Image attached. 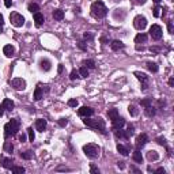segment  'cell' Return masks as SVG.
Here are the masks:
<instances>
[{
  "label": "cell",
  "mask_w": 174,
  "mask_h": 174,
  "mask_svg": "<svg viewBox=\"0 0 174 174\" xmlns=\"http://www.w3.org/2000/svg\"><path fill=\"white\" fill-rule=\"evenodd\" d=\"M91 15L95 19H102L107 15V8L102 0H97L91 4Z\"/></svg>",
  "instance_id": "obj_1"
},
{
  "label": "cell",
  "mask_w": 174,
  "mask_h": 174,
  "mask_svg": "<svg viewBox=\"0 0 174 174\" xmlns=\"http://www.w3.org/2000/svg\"><path fill=\"white\" fill-rule=\"evenodd\" d=\"M19 125H21V122H19L18 118H11L4 125V138L8 139L10 136H15L19 131Z\"/></svg>",
  "instance_id": "obj_2"
},
{
  "label": "cell",
  "mask_w": 174,
  "mask_h": 174,
  "mask_svg": "<svg viewBox=\"0 0 174 174\" xmlns=\"http://www.w3.org/2000/svg\"><path fill=\"white\" fill-rule=\"evenodd\" d=\"M83 122H85V125L90 127V128H93V129H98V131H101V132H103V133H105L106 124H105V120H102L101 117H98V118H94V120H91V118H89V117H86L85 120H83Z\"/></svg>",
  "instance_id": "obj_3"
},
{
  "label": "cell",
  "mask_w": 174,
  "mask_h": 174,
  "mask_svg": "<svg viewBox=\"0 0 174 174\" xmlns=\"http://www.w3.org/2000/svg\"><path fill=\"white\" fill-rule=\"evenodd\" d=\"M83 152L85 155L90 159H97L99 156V152H101V148L97 144H93V143H89V144H85L83 146Z\"/></svg>",
  "instance_id": "obj_4"
},
{
  "label": "cell",
  "mask_w": 174,
  "mask_h": 174,
  "mask_svg": "<svg viewBox=\"0 0 174 174\" xmlns=\"http://www.w3.org/2000/svg\"><path fill=\"white\" fill-rule=\"evenodd\" d=\"M10 21L15 27H22L25 25V18L22 17V14L19 12H11L10 14Z\"/></svg>",
  "instance_id": "obj_5"
},
{
  "label": "cell",
  "mask_w": 174,
  "mask_h": 174,
  "mask_svg": "<svg viewBox=\"0 0 174 174\" xmlns=\"http://www.w3.org/2000/svg\"><path fill=\"white\" fill-rule=\"evenodd\" d=\"M150 36H151L152 40L159 41L162 38V36H163V33H162V27L159 26V25H152V26L150 27Z\"/></svg>",
  "instance_id": "obj_6"
},
{
  "label": "cell",
  "mask_w": 174,
  "mask_h": 174,
  "mask_svg": "<svg viewBox=\"0 0 174 174\" xmlns=\"http://www.w3.org/2000/svg\"><path fill=\"white\" fill-rule=\"evenodd\" d=\"M133 26L138 29V30H144L147 27V18L143 17V15H138L136 18L133 19Z\"/></svg>",
  "instance_id": "obj_7"
},
{
  "label": "cell",
  "mask_w": 174,
  "mask_h": 174,
  "mask_svg": "<svg viewBox=\"0 0 174 174\" xmlns=\"http://www.w3.org/2000/svg\"><path fill=\"white\" fill-rule=\"evenodd\" d=\"M11 86L15 90H25L26 89V80L22 79V78H15V79L11 80Z\"/></svg>",
  "instance_id": "obj_8"
},
{
  "label": "cell",
  "mask_w": 174,
  "mask_h": 174,
  "mask_svg": "<svg viewBox=\"0 0 174 174\" xmlns=\"http://www.w3.org/2000/svg\"><path fill=\"white\" fill-rule=\"evenodd\" d=\"M147 143H148V136H147L146 133L139 135L138 138H136V148H138V150L143 148Z\"/></svg>",
  "instance_id": "obj_9"
},
{
  "label": "cell",
  "mask_w": 174,
  "mask_h": 174,
  "mask_svg": "<svg viewBox=\"0 0 174 174\" xmlns=\"http://www.w3.org/2000/svg\"><path fill=\"white\" fill-rule=\"evenodd\" d=\"M78 114L80 117H91L94 114V109L90 106H82L79 110H78Z\"/></svg>",
  "instance_id": "obj_10"
},
{
  "label": "cell",
  "mask_w": 174,
  "mask_h": 174,
  "mask_svg": "<svg viewBox=\"0 0 174 174\" xmlns=\"http://www.w3.org/2000/svg\"><path fill=\"white\" fill-rule=\"evenodd\" d=\"M0 163H1V166L4 167V169H12V158H4V156H0Z\"/></svg>",
  "instance_id": "obj_11"
},
{
  "label": "cell",
  "mask_w": 174,
  "mask_h": 174,
  "mask_svg": "<svg viewBox=\"0 0 174 174\" xmlns=\"http://www.w3.org/2000/svg\"><path fill=\"white\" fill-rule=\"evenodd\" d=\"M112 124H113V129L116 131V129H121L122 127L125 125V120L122 118V117H117V118H114V120L112 121Z\"/></svg>",
  "instance_id": "obj_12"
},
{
  "label": "cell",
  "mask_w": 174,
  "mask_h": 174,
  "mask_svg": "<svg viewBox=\"0 0 174 174\" xmlns=\"http://www.w3.org/2000/svg\"><path fill=\"white\" fill-rule=\"evenodd\" d=\"M40 68L45 72L50 71V68H52V63H50L48 58H41L40 60Z\"/></svg>",
  "instance_id": "obj_13"
},
{
  "label": "cell",
  "mask_w": 174,
  "mask_h": 174,
  "mask_svg": "<svg viewBox=\"0 0 174 174\" xmlns=\"http://www.w3.org/2000/svg\"><path fill=\"white\" fill-rule=\"evenodd\" d=\"M36 129L38 131V132H44V131L46 129V120L38 118V120L36 121Z\"/></svg>",
  "instance_id": "obj_14"
},
{
  "label": "cell",
  "mask_w": 174,
  "mask_h": 174,
  "mask_svg": "<svg viewBox=\"0 0 174 174\" xmlns=\"http://www.w3.org/2000/svg\"><path fill=\"white\" fill-rule=\"evenodd\" d=\"M34 22H36V26H37V27L42 26V23L45 22L44 14H41L40 11H38V12H36V14H34Z\"/></svg>",
  "instance_id": "obj_15"
},
{
  "label": "cell",
  "mask_w": 174,
  "mask_h": 174,
  "mask_svg": "<svg viewBox=\"0 0 174 174\" xmlns=\"http://www.w3.org/2000/svg\"><path fill=\"white\" fill-rule=\"evenodd\" d=\"M3 53L6 54V57H12L14 53H15V48H14L12 45H4Z\"/></svg>",
  "instance_id": "obj_16"
},
{
  "label": "cell",
  "mask_w": 174,
  "mask_h": 174,
  "mask_svg": "<svg viewBox=\"0 0 174 174\" xmlns=\"http://www.w3.org/2000/svg\"><path fill=\"white\" fill-rule=\"evenodd\" d=\"M114 133H116V138L124 139V140H128V139L131 138L127 131H122V128H121V129H116V132H114Z\"/></svg>",
  "instance_id": "obj_17"
},
{
  "label": "cell",
  "mask_w": 174,
  "mask_h": 174,
  "mask_svg": "<svg viewBox=\"0 0 174 174\" xmlns=\"http://www.w3.org/2000/svg\"><path fill=\"white\" fill-rule=\"evenodd\" d=\"M1 105H3V107H4V110H10V112H11L14 107H15V103H14L11 99H8V98H6Z\"/></svg>",
  "instance_id": "obj_18"
},
{
  "label": "cell",
  "mask_w": 174,
  "mask_h": 174,
  "mask_svg": "<svg viewBox=\"0 0 174 174\" xmlns=\"http://www.w3.org/2000/svg\"><path fill=\"white\" fill-rule=\"evenodd\" d=\"M147 34H144V33H139L138 36L135 37V42L136 44H144V42H147Z\"/></svg>",
  "instance_id": "obj_19"
},
{
  "label": "cell",
  "mask_w": 174,
  "mask_h": 174,
  "mask_svg": "<svg viewBox=\"0 0 174 174\" xmlns=\"http://www.w3.org/2000/svg\"><path fill=\"white\" fill-rule=\"evenodd\" d=\"M124 46H125L124 42H122V41H118V40L113 41L112 44H110V48H112L113 50H120V49H122Z\"/></svg>",
  "instance_id": "obj_20"
},
{
  "label": "cell",
  "mask_w": 174,
  "mask_h": 174,
  "mask_svg": "<svg viewBox=\"0 0 174 174\" xmlns=\"http://www.w3.org/2000/svg\"><path fill=\"white\" fill-rule=\"evenodd\" d=\"M147 159L148 161H158L159 159V154L155 151V150H150L147 152Z\"/></svg>",
  "instance_id": "obj_21"
},
{
  "label": "cell",
  "mask_w": 174,
  "mask_h": 174,
  "mask_svg": "<svg viewBox=\"0 0 174 174\" xmlns=\"http://www.w3.org/2000/svg\"><path fill=\"white\" fill-rule=\"evenodd\" d=\"M133 161L135 162H138V163H143V155H142V152H140V150H135L133 151Z\"/></svg>",
  "instance_id": "obj_22"
},
{
  "label": "cell",
  "mask_w": 174,
  "mask_h": 174,
  "mask_svg": "<svg viewBox=\"0 0 174 174\" xmlns=\"http://www.w3.org/2000/svg\"><path fill=\"white\" fill-rule=\"evenodd\" d=\"M107 117H109V120H110V121H113L114 118H117V117H118V110H117L116 107L109 109V110H107Z\"/></svg>",
  "instance_id": "obj_23"
},
{
  "label": "cell",
  "mask_w": 174,
  "mask_h": 174,
  "mask_svg": "<svg viewBox=\"0 0 174 174\" xmlns=\"http://www.w3.org/2000/svg\"><path fill=\"white\" fill-rule=\"evenodd\" d=\"M133 75L136 76V78H138V79L142 82V83H144V82L148 80V76L146 75V74H143V72H138V71H136V72H133Z\"/></svg>",
  "instance_id": "obj_24"
},
{
  "label": "cell",
  "mask_w": 174,
  "mask_h": 174,
  "mask_svg": "<svg viewBox=\"0 0 174 174\" xmlns=\"http://www.w3.org/2000/svg\"><path fill=\"white\" fill-rule=\"evenodd\" d=\"M146 65H147V68L152 72V74H156V72H158V69H159V68H158V64H156V63L147 61V64H146Z\"/></svg>",
  "instance_id": "obj_25"
},
{
  "label": "cell",
  "mask_w": 174,
  "mask_h": 174,
  "mask_svg": "<svg viewBox=\"0 0 174 174\" xmlns=\"http://www.w3.org/2000/svg\"><path fill=\"white\" fill-rule=\"evenodd\" d=\"M52 15H53L54 21H63V18H64V12H63L61 10H54Z\"/></svg>",
  "instance_id": "obj_26"
},
{
  "label": "cell",
  "mask_w": 174,
  "mask_h": 174,
  "mask_svg": "<svg viewBox=\"0 0 174 174\" xmlns=\"http://www.w3.org/2000/svg\"><path fill=\"white\" fill-rule=\"evenodd\" d=\"M117 151L120 152L122 156H128V154H129L128 148L125 147V146H122V144H117Z\"/></svg>",
  "instance_id": "obj_27"
},
{
  "label": "cell",
  "mask_w": 174,
  "mask_h": 174,
  "mask_svg": "<svg viewBox=\"0 0 174 174\" xmlns=\"http://www.w3.org/2000/svg\"><path fill=\"white\" fill-rule=\"evenodd\" d=\"M33 98L36 99V101H40L41 98H42V89H41L40 86H37L36 90H34V97Z\"/></svg>",
  "instance_id": "obj_28"
},
{
  "label": "cell",
  "mask_w": 174,
  "mask_h": 174,
  "mask_svg": "<svg viewBox=\"0 0 174 174\" xmlns=\"http://www.w3.org/2000/svg\"><path fill=\"white\" fill-rule=\"evenodd\" d=\"M128 112H129V114L132 117H136L139 114V109L135 106V105H129V106H128Z\"/></svg>",
  "instance_id": "obj_29"
},
{
  "label": "cell",
  "mask_w": 174,
  "mask_h": 174,
  "mask_svg": "<svg viewBox=\"0 0 174 174\" xmlns=\"http://www.w3.org/2000/svg\"><path fill=\"white\" fill-rule=\"evenodd\" d=\"M27 10H29L31 14H36V12H38V11H40V6L37 4V3H31V4H29Z\"/></svg>",
  "instance_id": "obj_30"
},
{
  "label": "cell",
  "mask_w": 174,
  "mask_h": 174,
  "mask_svg": "<svg viewBox=\"0 0 174 174\" xmlns=\"http://www.w3.org/2000/svg\"><path fill=\"white\" fill-rule=\"evenodd\" d=\"M155 113H156V109L154 106H148V107H146V114H147L148 117H154L155 116Z\"/></svg>",
  "instance_id": "obj_31"
},
{
  "label": "cell",
  "mask_w": 174,
  "mask_h": 174,
  "mask_svg": "<svg viewBox=\"0 0 174 174\" xmlns=\"http://www.w3.org/2000/svg\"><path fill=\"white\" fill-rule=\"evenodd\" d=\"M12 173L14 174H23L25 173V167H22V166H12Z\"/></svg>",
  "instance_id": "obj_32"
},
{
  "label": "cell",
  "mask_w": 174,
  "mask_h": 174,
  "mask_svg": "<svg viewBox=\"0 0 174 174\" xmlns=\"http://www.w3.org/2000/svg\"><path fill=\"white\" fill-rule=\"evenodd\" d=\"M79 75H80V78H87V76H89V68L87 67H80V69H79Z\"/></svg>",
  "instance_id": "obj_33"
},
{
  "label": "cell",
  "mask_w": 174,
  "mask_h": 174,
  "mask_svg": "<svg viewBox=\"0 0 174 174\" xmlns=\"http://www.w3.org/2000/svg\"><path fill=\"white\" fill-rule=\"evenodd\" d=\"M140 105H142L143 107H148V106H151V105H152V99H151V98L142 99V101H140Z\"/></svg>",
  "instance_id": "obj_34"
},
{
  "label": "cell",
  "mask_w": 174,
  "mask_h": 174,
  "mask_svg": "<svg viewBox=\"0 0 174 174\" xmlns=\"http://www.w3.org/2000/svg\"><path fill=\"white\" fill-rule=\"evenodd\" d=\"M85 67L90 68V69H94L95 68V63H94V60H85Z\"/></svg>",
  "instance_id": "obj_35"
},
{
  "label": "cell",
  "mask_w": 174,
  "mask_h": 174,
  "mask_svg": "<svg viewBox=\"0 0 174 174\" xmlns=\"http://www.w3.org/2000/svg\"><path fill=\"white\" fill-rule=\"evenodd\" d=\"M27 135H29V140H30V142H34L36 135H34V131H33V128H27Z\"/></svg>",
  "instance_id": "obj_36"
},
{
  "label": "cell",
  "mask_w": 174,
  "mask_h": 174,
  "mask_svg": "<svg viewBox=\"0 0 174 174\" xmlns=\"http://www.w3.org/2000/svg\"><path fill=\"white\" fill-rule=\"evenodd\" d=\"M21 158H22V159H26V161H29V159L31 158V151L21 152Z\"/></svg>",
  "instance_id": "obj_37"
},
{
  "label": "cell",
  "mask_w": 174,
  "mask_h": 174,
  "mask_svg": "<svg viewBox=\"0 0 174 174\" xmlns=\"http://www.w3.org/2000/svg\"><path fill=\"white\" fill-rule=\"evenodd\" d=\"M78 78H80V76H79V71H76V69H72L71 75H69V79H71V80H75V79H78Z\"/></svg>",
  "instance_id": "obj_38"
},
{
  "label": "cell",
  "mask_w": 174,
  "mask_h": 174,
  "mask_svg": "<svg viewBox=\"0 0 174 174\" xmlns=\"http://www.w3.org/2000/svg\"><path fill=\"white\" fill-rule=\"evenodd\" d=\"M83 38H85L86 41H93L94 40V34L93 33H90V31H87V33L83 34Z\"/></svg>",
  "instance_id": "obj_39"
},
{
  "label": "cell",
  "mask_w": 174,
  "mask_h": 174,
  "mask_svg": "<svg viewBox=\"0 0 174 174\" xmlns=\"http://www.w3.org/2000/svg\"><path fill=\"white\" fill-rule=\"evenodd\" d=\"M4 150H6L7 152H12V150H14L12 143H10V142H6V144H4Z\"/></svg>",
  "instance_id": "obj_40"
},
{
  "label": "cell",
  "mask_w": 174,
  "mask_h": 174,
  "mask_svg": "<svg viewBox=\"0 0 174 174\" xmlns=\"http://www.w3.org/2000/svg\"><path fill=\"white\" fill-rule=\"evenodd\" d=\"M152 15H154L155 18H158V17L161 15V7H159V6H156L155 8L152 10Z\"/></svg>",
  "instance_id": "obj_41"
},
{
  "label": "cell",
  "mask_w": 174,
  "mask_h": 174,
  "mask_svg": "<svg viewBox=\"0 0 174 174\" xmlns=\"http://www.w3.org/2000/svg\"><path fill=\"white\" fill-rule=\"evenodd\" d=\"M156 143L161 144V146H167V143H166V139L163 138V136H159V138H156Z\"/></svg>",
  "instance_id": "obj_42"
},
{
  "label": "cell",
  "mask_w": 174,
  "mask_h": 174,
  "mask_svg": "<svg viewBox=\"0 0 174 174\" xmlns=\"http://www.w3.org/2000/svg\"><path fill=\"white\" fill-rule=\"evenodd\" d=\"M78 105H79V102H78V99H69V101H68V106H71V107H76L78 106Z\"/></svg>",
  "instance_id": "obj_43"
},
{
  "label": "cell",
  "mask_w": 174,
  "mask_h": 174,
  "mask_svg": "<svg viewBox=\"0 0 174 174\" xmlns=\"http://www.w3.org/2000/svg\"><path fill=\"white\" fill-rule=\"evenodd\" d=\"M127 132H128V135H129V136H132V135L135 133V127L133 125H128V129H127Z\"/></svg>",
  "instance_id": "obj_44"
},
{
  "label": "cell",
  "mask_w": 174,
  "mask_h": 174,
  "mask_svg": "<svg viewBox=\"0 0 174 174\" xmlns=\"http://www.w3.org/2000/svg\"><path fill=\"white\" fill-rule=\"evenodd\" d=\"M67 124H68V118H60L58 120V125L60 127H65Z\"/></svg>",
  "instance_id": "obj_45"
},
{
  "label": "cell",
  "mask_w": 174,
  "mask_h": 174,
  "mask_svg": "<svg viewBox=\"0 0 174 174\" xmlns=\"http://www.w3.org/2000/svg\"><path fill=\"white\" fill-rule=\"evenodd\" d=\"M146 1H147V0H132V3L136 6H143V4H146Z\"/></svg>",
  "instance_id": "obj_46"
},
{
  "label": "cell",
  "mask_w": 174,
  "mask_h": 174,
  "mask_svg": "<svg viewBox=\"0 0 174 174\" xmlns=\"http://www.w3.org/2000/svg\"><path fill=\"white\" fill-rule=\"evenodd\" d=\"M3 29H4V17L0 14V31H3Z\"/></svg>",
  "instance_id": "obj_47"
},
{
  "label": "cell",
  "mask_w": 174,
  "mask_h": 174,
  "mask_svg": "<svg viewBox=\"0 0 174 174\" xmlns=\"http://www.w3.org/2000/svg\"><path fill=\"white\" fill-rule=\"evenodd\" d=\"M78 48H79V49H82V50H87V46L85 45V42H83V41L78 42Z\"/></svg>",
  "instance_id": "obj_48"
},
{
  "label": "cell",
  "mask_w": 174,
  "mask_h": 174,
  "mask_svg": "<svg viewBox=\"0 0 174 174\" xmlns=\"http://www.w3.org/2000/svg\"><path fill=\"white\" fill-rule=\"evenodd\" d=\"M90 170H91V173H93V174H99V169H98V167H97V166L91 165V167H90Z\"/></svg>",
  "instance_id": "obj_49"
},
{
  "label": "cell",
  "mask_w": 174,
  "mask_h": 174,
  "mask_svg": "<svg viewBox=\"0 0 174 174\" xmlns=\"http://www.w3.org/2000/svg\"><path fill=\"white\" fill-rule=\"evenodd\" d=\"M167 29H169V33H173V22L171 21L167 22Z\"/></svg>",
  "instance_id": "obj_50"
},
{
  "label": "cell",
  "mask_w": 174,
  "mask_h": 174,
  "mask_svg": "<svg viewBox=\"0 0 174 174\" xmlns=\"http://www.w3.org/2000/svg\"><path fill=\"white\" fill-rule=\"evenodd\" d=\"M4 6L7 8H10V7L12 6V1H11V0H4Z\"/></svg>",
  "instance_id": "obj_51"
},
{
  "label": "cell",
  "mask_w": 174,
  "mask_h": 174,
  "mask_svg": "<svg viewBox=\"0 0 174 174\" xmlns=\"http://www.w3.org/2000/svg\"><path fill=\"white\" fill-rule=\"evenodd\" d=\"M19 140H21V142H26V133H22V135H19Z\"/></svg>",
  "instance_id": "obj_52"
},
{
  "label": "cell",
  "mask_w": 174,
  "mask_h": 174,
  "mask_svg": "<svg viewBox=\"0 0 174 174\" xmlns=\"http://www.w3.org/2000/svg\"><path fill=\"white\" fill-rule=\"evenodd\" d=\"M155 173H163V174H165V173H166V170L163 169V167H159V169H156V170H155Z\"/></svg>",
  "instance_id": "obj_53"
},
{
  "label": "cell",
  "mask_w": 174,
  "mask_h": 174,
  "mask_svg": "<svg viewBox=\"0 0 174 174\" xmlns=\"http://www.w3.org/2000/svg\"><path fill=\"white\" fill-rule=\"evenodd\" d=\"M3 114H4V107L3 105H0V117H3Z\"/></svg>",
  "instance_id": "obj_54"
},
{
  "label": "cell",
  "mask_w": 174,
  "mask_h": 174,
  "mask_svg": "<svg viewBox=\"0 0 174 174\" xmlns=\"http://www.w3.org/2000/svg\"><path fill=\"white\" fill-rule=\"evenodd\" d=\"M117 166L120 167V169H124L125 165H124V162H117Z\"/></svg>",
  "instance_id": "obj_55"
},
{
  "label": "cell",
  "mask_w": 174,
  "mask_h": 174,
  "mask_svg": "<svg viewBox=\"0 0 174 174\" xmlns=\"http://www.w3.org/2000/svg\"><path fill=\"white\" fill-rule=\"evenodd\" d=\"M150 50H151V52H154V53H158V52H159V48H150Z\"/></svg>",
  "instance_id": "obj_56"
},
{
  "label": "cell",
  "mask_w": 174,
  "mask_h": 174,
  "mask_svg": "<svg viewBox=\"0 0 174 174\" xmlns=\"http://www.w3.org/2000/svg\"><path fill=\"white\" fill-rule=\"evenodd\" d=\"M57 171H60V170H65V171H69V169H67V167H63V166H60V167H57Z\"/></svg>",
  "instance_id": "obj_57"
},
{
  "label": "cell",
  "mask_w": 174,
  "mask_h": 174,
  "mask_svg": "<svg viewBox=\"0 0 174 174\" xmlns=\"http://www.w3.org/2000/svg\"><path fill=\"white\" fill-rule=\"evenodd\" d=\"M131 170H132V171H135V173H140V170L136 169L135 166H131Z\"/></svg>",
  "instance_id": "obj_58"
},
{
  "label": "cell",
  "mask_w": 174,
  "mask_h": 174,
  "mask_svg": "<svg viewBox=\"0 0 174 174\" xmlns=\"http://www.w3.org/2000/svg\"><path fill=\"white\" fill-rule=\"evenodd\" d=\"M169 85L170 86H174V79H173V78H170V79H169Z\"/></svg>",
  "instance_id": "obj_59"
},
{
  "label": "cell",
  "mask_w": 174,
  "mask_h": 174,
  "mask_svg": "<svg viewBox=\"0 0 174 174\" xmlns=\"http://www.w3.org/2000/svg\"><path fill=\"white\" fill-rule=\"evenodd\" d=\"M61 72H63V65L60 64V65H58V74H61Z\"/></svg>",
  "instance_id": "obj_60"
},
{
  "label": "cell",
  "mask_w": 174,
  "mask_h": 174,
  "mask_svg": "<svg viewBox=\"0 0 174 174\" xmlns=\"http://www.w3.org/2000/svg\"><path fill=\"white\" fill-rule=\"evenodd\" d=\"M101 42H103V44H105V42H107V38H105V37H102V38H101Z\"/></svg>",
  "instance_id": "obj_61"
},
{
  "label": "cell",
  "mask_w": 174,
  "mask_h": 174,
  "mask_svg": "<svg viewBox=\"0 0 174 174\" xmlns=\"http://www.w3.org/2000/svg\"><path fill=\"white\" fill-rule=\"evenodd\" d=\"M152 1H154V3H156V4H158V3H161L162 0H152Z\"/></svg>",
  "instance_id": "obj_62"
}]
</instances>
